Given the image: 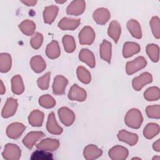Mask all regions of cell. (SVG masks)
Returning a JSON list of instances; mask_svg holds the SVG:
<instances>
[{
	"label": "cell",
	"mask_w": 160,
	"mask_h": 160,
	"mask_svg": "<svg viewBox=\"0 0 160 160\" xmlns=\"http://www.w3.org/2000/svg\"><path fill=\"white\" fill-rule=\"evenodd\" d=\"M143 121L141 112L136 108L129 109L125 115L124 122L126 125L132 129H139Z\"/></svg>",
	"instance_id": "6da1fadb"
},
{
	"label": "cell",
	"mask_w": 160,
	"mask_h": 160,
	"mask_svg": "<svg viewBox=\"0 0 160 160\" xmlns=\"http://www.w3.org/2000/svg\"><path fill=\"white\" fill-rule=\"evenodd\" d=\"M2 156L4 159L7 160H18L21 158V150L18 145L8 143L5 145Z\"/></svg>",
	"instance_id": "7a4b0ae2"
},
{
	"label": "cell",
	"mask_w": 160,
	"mask_h": 160,
	"mask_svg": "<svg viewBox=\"0 0 160 160\" xmlns=\"http://www.w3.org/2000/svg\"><path fill=\"white\" fill-rule=\"evenodd\" d=\"M147 65L146 59L142 56H138L131 61H128L126 65V72L128 75H132L138 71L144 68Z\"/></svg>",
	"instance_id": "3957f363"
},
{
	"label": "cell",
	"mask_w": 160,
	"mask_h": 160,
	"mask_svg": "<svg viewBox=\"0 0 160 160\" xmlns=\"http://www.w3.org/2000/svg\"><path fill=\"white\" fill-rule=\"evenodd\" d=\"M95 36V32L91 26H84L79 33V43L82 45H91L93 43Z\"/></svg>",
	"instance_id": "277c9868"
},
{
	"label": "cell",
	"mask_w": 160,
	"mask_h": 160,
	"mask_svg": "<svg viewBox=\"0 0 160 160\" xmlns=\"http://www.w3.org/2000/svg\"><path fill=\"white\" fill-rule=\"evenodd\" d=\"M152 81V76L151 74L148 72H145L132 79V86L135 91H139L141 90L145 85L151 83Z\"/></svg>",
	"instance_id": "5b68a950"
},
{
	"label": "cell",
	"mask_w": 160,
	"mask_h": 160,
	"mask_svg": "<svg viewBox=\"0 0 160 160\" xmlns=\"http://www.w3.org/2000/svg\"><path fill=\"white\" fill-rule=\"evenodd\" d=\"M68 97L71 101L82 102L87 98V92L83 88L74 84L71 87Z\"/></svg>",
	"instance_id": "8992f818"
},
{
	"label": "cell",
	"mask_w": 160,
	"mask_h": 160,
	"mask_svg": "<svg viewBox=\"0 0 160 160\" xmlns=\"http://www.w3.org/2000/svg\"><path fill=\"white\" fill-rule=\"evenodd\" d=\"M58 115L60 121L65 126H71L75 121L74 112L67 107H61L58 109Z\"/></svg>",
	"instance_id": "52a82bcc"
},
{
	"label": "cell",
	"mask_w": 160,
	"mask_h": 160,
	"mask_svg": "<svg viewBox=\"0 0 160 160\" xmlns=\"http://www.w3.org/2000/svg\"><path fill=\"white\" fill-rule=\"evenodd\" d=\"M26 129V126L21 122H13L6 128V135L8 138L13 139H18Z\"/></svg>",
	"instance_id": "ba28073f"
},
{
	"label": "cell",
	"mask_w": 160,
	"mask_h": 160,
	"mask_svg": "<svg viewBox=\"0 0 160 160\" xmlns=\"http://www.w3.org/2000/svg\"><path fill=\"white\" fill-rule=\"evenodd\" d=\"M108 155L112 160H125L129 155V151L124 146L116 145L109 149Z\"/></svg>",
	"instance_id": "9c48e42d"
},
{
	"label": "cell",
	"mask_w": 160,
	"mask_h": 160,
	"mask_svg": "<svg viewBox=\"0 0 160 160\" xmlns=\"http://www.w3.org/2000/svg\"><path fill=\"white\" fill-rule=\"evenodd\" d=\"M18 106L17 99L9 98L2 109L1 116L4 118H8L12 116L16 112Z\"/></svg>",
	"instance_id": "30bf717a"
},
{
	"label": "cell",
	"mask_w": 160,
	"mask_h": 160,
	"mask_svg": "<svg viewBox=\"0 0 160 160\" xmlns=\"http://www.w3.org/2000/svg\"><path fill=\"white\" fill-rule=\"evenodd\" d=\"M68 84V79L62 75H57L53 81L52 92L55 95H62Z\"/></svg>",
	"instance_id": "8fae6325"
},
{
	"label": "cell",
	"mask_w": 160,
	"mask_h": 160,
	"mask_svg": "<svg viewBox=\"0 0 160 160\" xmlns=\"http://www.w3.org/2000/svg\"><path fill=\"white\" fill-rule=\"evenodd\" d=\"M44 133L42 131H31L26 134L22 142L29 149H31L37 141L44 137Z\"/></svg>",
	"instance_id": "7c38bea8"
},
{
	"label": "cell",
	"mask_w": 160,
	"mask_h": 160,
	"mask_svg": "<svg viewBox=\"0 0 160 160\" xmlns=\"http://www.w3.org/2000/svg\"><path fill=\"white\" fill-rule=\"evenodd\" d=\"M86 8V2L82 0L72 1L66 8V12L69 15L79 16L82 14Z\"/></svg>",
	"instance_id": "4fadbf2b"
},
{
	"label": "cell",
	"mask_w": 160,
	"mask_h": 160,
	"mask_svg": "<svg viewBox=\"0 0 160 160\" xmlns=\"http://www.w3.org/2000/svg\"><path fill=\"white\" fill-rule=\"evenodd\" d=\"M36 148L46 151H54L59 146V141L56 139L46 138L36 144Z\"/></svg>",
	"instance_id": "5bb4252c"
},
{
	"label": "cell",
	"mask_w": 160,
	"mask_h": 160,
	"mask_svg": "<svg viewBox=\"0 0 160 160\" xmlns=\"http://www.w3.org/2000/svg\"><path fill=\"white\" fill-rule=\"evenodd\" d=\"M117 137L119 141L125 142L131 146H134L138 141V136L136 133L129 132L125 129L119 131Z\"/></svg>",
	"instance_id": "9a60e30c"
},
{
	"label": "cell",
	"mask_w": 160,
	"mask_h": 160,
	"mask_svg": "<svg viewBox=\"0 0 160 160\" xmlns=\"http://www.w3.org/2000/svg\"><path fill=\"white\" fill-rule=\"evenodd\" d=\"M94 21L100 25H104L108 22L111 18L109 10L104 8H100L96 9L92 14Z\"/></svg>",
	"instance_id": "2e32d148"
},
{
	"label": "cell",
	"mask_w": 160,
	"mask_h": 160,
	"mask_svg": "<svg viewBox=\"0 0 160 160\" xmlns=\"http://www.w3.org/2000/svg\"><path fill=\"white\" fill-rule=\"evenodd\" d=\"M102 154V149L94 144H88L83 150V156L86 160H94Z\"/></svg>",
	"instance_id": "e0dca14e"
},
{
	"label": "cell",
	"mask_w": 160,
	"mask_h": 160,
	"mask_svg": "<svg viewBox=\"0 0 160 160\" xmlns=\"http://www.w3.org/2000/svg\"><path fill=\"white\" fill-rule=\"evenodd\" d=\"M46 129L50 134L54 135H59L63 131V129L57 123L55 115L53 112L49 113L48 115L46 123Z\"/></svg>",
	"instance_id": "ac0fdd59"
},
{
	"label": "cell",
	"mask_w": 160,
	"mask_h": 160,
	"mask_svg": "<svg viewBox=\"0 0 160 160\" xmlns=\"http://www.w3.org/2000/svg\"><path fill=\"white\" fill-rule=\"evenodd\" d=\"M141 51L139 44L134 42H126L122 48V56L124 58H128L138 54Z\"/></svg>",
	"instance_id": "d6986e66"
},
{
	"label": "cell",
	"mask_w": 160,
	"mask_h": 160,
	"mask_svg": "<svg viewBox=\"0 0 160 160\" xmlns=\"http://www.w3.org/2000/svg\"><path fill=\"white\" fill-rule=\"evenodd\" d=\"M80 22L79 19L63 18L58 22V27L62 30L73 31L79 26Z\"/></svg>",
	"instance_id": "ffe728a7"
},
{
	"label": "cell",
	"mask_w": 160,
	"mask_h": 160,
	"mask_svg": "<svg viewBox=\"0 0 160 160\" xmlns=\"http://www.w3.org/2000/svg\"><path fill=\"white\" fill-rule=\"evenodd\" d=\"M99 54L102 59L108 63L111 62L112 55L111 43L107 40L104 39L99 47Z\"/></svg>",
	"instance_id": "44dd1931"
},
{
	"label": "cell",
	"mask_w": 160,
	"mask_h": 160,
	"mask_svg": "<svg viewBox=\"0 0 160 160\" xmlns=\"http://www.w3.org/2000/svg\"><path fill=\"white\" fill-rule=\"evenodd\" d=\"M79 59L91 68H94L96 66L94 55L88 49H82L81 50L79 54Z\"/></svg>",
	"instance_id": "7402d4cb"
},
{
	"label": "cell",
	"mask_w": 160,
	"mask_h": 160,
	"mask_svg": "<svg viewBox=\"0 0 160 160\" xmlns=\"http://www.w3.org/2000/svg\"><path fill=\"white\" fill-rule=\"evenodd\" d=\"M59 11V8L55 5L47 6L43 11L44 22L46 24H51L56 19Z\"/></svg>",
	"instance_id": "603a6c76"
},
{
	"label": "cell",
	"mask_w": 160,
	"mask_h": 160,
	"mask_svg": "<svg viewBox=\"0 0 160 160\" xmlns=\"http://www.w3.org/2000/svg\"><path fill=\"white\" fill-rule=\"evenodd\" d=\"M44 118V113L38 109H36L29 114L28 122L33 127H40L42 125Z\"/></svg>",
	"instance_id": "cb8c5ba5"
},
{
	"label": "cell",
	"mask_w": 160,
	"mask_h": 160,
	"mask_svg": "<svg viewBox=\"0 0 160 160\" xmlns=\"http://www.w3.org/2000/svg\"><path fill=\"white\" fill-rule=\"evenodd\" d=\"M127 28L131 36L136 39L142 38V31L140 24L136 19H130L127 22Z\"/></svg>",
	"instance_id": "d4e9b609"
},
{
	"label": "cell",
	"mask_w": 160,
	"mask_h": 160,
	"mask_svg": "<svg viewBox=\"0 0 160 160\" xmlns=\"http://www.w3.org/2000/svg\"><path fill=\"white\" fill-rule=\"evenodd\" d=\"M108 36L113 39L115 43H117L121 34V27L120 24L116 21H111L108 29Z\"/></svg>",
	"instance_id": "484cf974"
},
{
	"label": "cell",
	"mask_w": 160,
	"mask_h": 160,
	"mask_svg": "<svg viewBox=\"0 0 160 160\" xmlns=\"http://www.w3.org/2000/svg\"><path fill=\"white\" fill-rule=\"evenodd\" d=\"M61 54L60 47L58 41L53 40L47 45L46 48V54L48 58L54 59L58 58Z\"/></svg>",
	"instance_id": "4316f807"
},
{
	"label": "cell",
	"mask_w": 160,
	"mask_h": 160,
	"mask_svg": "<svg viewBox=\"0 0 160 160\" xmlns=\"http://www.w3.org/2000/svg\"><path fill=\"white\" fill-rule=\"evenodd\" d=\"M30 66L34 72L36 73L42 72L46 68V63L41 56H33L30 61Z\"/></svg>",
	"instance_id": "83f0119b"
},
{
	"label": "cell",
	"mask_w": 160,
	"mask_h": 160,
	"mask_svg": "<svg viewBox=\"0 0 160 160\" xmlns=\"http://www.w3.org/2000/svg\"><path fill=\"white\" fill-rule=\"evenodd\" d=\"M12 92L16 95L21 94L24 91V85L22 79L20 75H15L11 81Z\"/></svg>",
	"instance_id": "f1b7e54d"
},
{
	"label": "cell",
	"mask_w": 160,
	"mask_h": 160,
	"mask_svg": "<svg viewBox=\"0 0 160 160\" xmlns=\"http://www.w3.org/2000/svg\"><path fill=\"white\" fill-rule=\"evenodd\" d=\"M159 126L157 123L150 122L146 124L143 130V135L145 138L151 139L159 133Z\"/></svg>",
	"instance_id": "f546056e"
},
{
	"label": "cell",
	"mask_w": 160,
	"mask_h": 160,
	"mask_svg": "<svg viewBox=\"0 0 160 160\" xmlns=\"http://www.w3.org/2000/svg\"><path fill=\"white\" fill-rule=\"evenodd\" d=\"M12 66V59L9 54L3 52L0 54V71L2 73L8 72Z\"/></svg>",
	"instance_id": "4dcf8cb0"
},
{
	"label": "cell",
	"mask_w": 160,
	"mask_h": 160,
	"mask_svg": "<svg viewBox=\"0 0 160 160\" xmlns=\"http://www.w3.org/2000/svg\"><path fill=\"white\" fill-rule=\"evenodd\" d=\"M18 27L23 34L26 36H31L36 29V24L31 20L26 19L22 21Z\"/></svg>",
	"instance_id": "1f68e13d"
},
{
	"label": "cell",
	"mask_w": 160,
	"mask_h": 160,
	"mask_svg": "<svg viewBox=\"0 0 160 160\" xmlns=\"http://www.w3.org/2000/svg\"><path fill=\"white\" fill-rule=\"evenodd\" d=\"M146 53L149 59L154 62H157L159 59V47L156 44H149L146 48Z\"/></svg>",
	"instance_id": "d6a6232c"
},
{
	"label": "cell",
	"mask_w": 160,
	"mask_h": 160,
	"mask_svg": "<svg viewBox=\"0 0 160 160\" xmlns=\"http://www.w3.org/2000/svg\"><path fill=\"white\" fill-rule=\"evenodd\" d=\"M144 98L148 101L159 100L160 98L159 88L157 86H152L148 88L144 92Z\"/></svg>",
	"instance_id": "836d02e7"
},
{
	"label": "cell",
	"mask_w": 160,
	"mask_h": 160,
	"mask_svg": "<svg viewBox=\"0 0 160 160\" xmlns=\"http://www.w3.org/2000/svg\"><path fill=\"white\" fill-rule=\"evenodd\" d=\"M78 79L83 84H88L91 81V76L90 72L83 66H78L76 70Z\"/></svg>",
	"instance_id": "e575fe53"
},
{
	"label": "cell",
	"mask_w": 160,
	"mask_h": 160,
	"mask_svg": "<svg viewBox=\"0 0 160 160\" xmlns=\"http://www.w3.org/2000/svg\"><path fill=\"white\" fill-rule=\"evenodd\" d=\"M62 44L66 52L71 53L76 49V42L74 38L70 35H65L62 38Z\"/></svg>",
	"instance_id": "d590c367"
},
{
	"label": "cell",
	"mask_w": 160,
	"mask_h": 160,
	"mask_svg": "<svg viewBox=\"0 0 160 160\" xmlns=\"http://www.w3.org/2000/svg\"><path fill=\"white\" fill-rule=\"evenodd\" d=\"M38 102L41 106L46 109L52 108L56 105L55 99L49 94H44L41 96L39 98Z\"/></svg>",
	"instance_id": "8d00e7d4"
},
{
	"label": "cell",
	"mask_w": 160,
	"mask_h": 160,
	"mask_svg": "<svg viewBox=\"0 0 160 160\" xmlns=\"http://www.w3.org/2000/svg\"><path fill=\"white\" fill-rule=\"evenodd\" d=\"M152 32L156 39L160 38V20L158 16H153L149 21Z\"/></svg>",
	"instance_id": "74e56055"
},
{
	"label": "cell",
	"mask_w": 160,
	"mask_h": 160,
	"mask_svg": "<svg viewBox=\"0 0 160 160\" xmlns=\"http://www.w3.org/2000/svg\"><path fill=\"white\" fill-rule=\"evenodd\" d=\"M146 113L148 118L151 119L160 118V106L158 104L148 106L146 108Z\"/></svg>",
	"instance_id": "f35d334b"
},
{
	"label": "cell",
	"mask_w": 160,
	"mask_h": 160,
	"mask_svg": "<svg viewBox=\"0 0 160 160\" xmlns=\"http://www.w3.org/2000/svg\"><path fill=\"white\" fill-rule=\"evenodd\" d=\"M50 75H51V72H48L44 75L38 78L37 81V84L39 89L42 90H46L49 88Z\"/></svg>",
	"instance_id": "ab89813d"
},
{
	"label": "cell",
	"mask_w": 160,
	"mask_h": 160,
	"mask_svg": "<svg viewBox=\"0 0 160 160\" xmlns=\"http://www.w3.org/2000/svg\"><path fill=\"white\" fill-rule=\"evenodd\" d=\"M43 42V36L40 32H36L30 40V44L34 49H38L41 46Z\"/></svg>",
	"instance_id": "60d3db41"
},
{
	"label": "cell",
	"mask_w": 160,
	"mask_h": 160,
	"mask_svg": "<svg viewBox=\"0 0 160 160\" xmlns=\"http://www.w3.org/2000/svg\"><path fill=\"white\" fill-rule=\"evenodd\" d=\"M31 159H52V154L43 150H37L32 154Z\"/></svg>",
	"instance_id": "b9f144b4"
},
{
	"label": "cell",
	"mask_w": 160,
	"mask_h": 160,
	"mask_svg": "<svg viewBox=\"0 0 160 160\" xmlns=\"http://www.w3.org/2000/svg\"><path fill=\"white\" fill-rule=\"evenodd\" d=\"M153 149L156 152H160V139H158L156 141H155L152 144Z\"/></svg>",
	"instance_id": "7bdbcfd3"
},
{
	"label": "cell",
	"mask_w": 160,
	"mask_h": 160,
	"mask_svg": "<svg viewBox=\"0 0 160 160\" xmlns=\"http://www.w3.org/2000/svg\"><path fill=\"white\" fill-rule=\"evenodd\" d=\"M21 2L28 6H33L37 3V1L36 0H26V1H22Z\"/></svg>",
	"instance_id": "ee69618b"
},
{
	"label": "cell",
	"mask_w": 160,
	"mask_h": 160,
	"mask_svg": "<svg viewBox=\"0 0 160 160\" xmlns=\"http://www.w3.org/2000/svg\"><path fill=\"white\" fill-rule=\"evenodd\" d=\"M6 92V88H5V86L3 84V82L2 81H1V90H0V94L1 95H2L3 94H4Z\"/></svg>",
	"instance_id": "f6af8a7d"
},
{
	"label": "cell",
	"mask_w": 160,
	"mask_h": 160,
	"mask_svg": "<svg viewBox=\"0 0 160 160\" xmlns=\"http://www.w3.org/2000/svg\"><path fill=\"white\" fill-rule=\"evenodd\" d=\"M152 159H155V160H159L160 159V156H154L152 158Z\"/></svg>",
	"instance_id": "bcb514c9"
},
{
	"label": "cell",
	"mask_w": 160,
	"mask_h": 160,
	"mask_svg": "<svg viewBox=\"0 0 160 160\" xmlns=\"http://www.w3.org/2000/svg\"><path fill=\"white\" fill-rule=\"evenodd\" d=\"M132 159H141L140 158H137V157H135V158H132Z\"/></svg>",
	"instance_id": "7dc6e473"
},
{
	"label": "cell",
	"mask_w": 160,
	"mask_h": 160,
	"mask_svg": "<svg viewBox=\"0 0 160 160\" xmlns=\"http://www.w3.org/2000/svg\"><path fill=\"white\" fill-rule=\"evenodd\" d=\"M66 2V1H63L62 2H61V1H56V2H58V3H60V4L64 3V2Z\"/></svg>",
	"instance_id": "c3c4849f"
}]
</instances>
